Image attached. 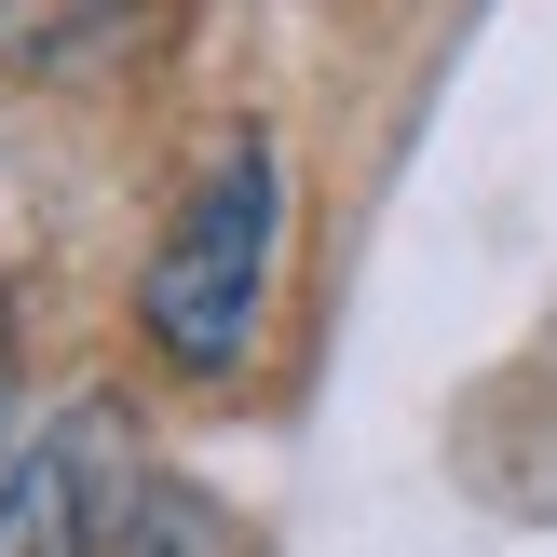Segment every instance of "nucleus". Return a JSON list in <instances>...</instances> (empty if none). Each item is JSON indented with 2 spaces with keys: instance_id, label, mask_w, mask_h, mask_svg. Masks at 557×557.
I'll return each mask as SVG.
<instances>
[{
  "instance_id": "f257e3e1",
  "label": "nucleus",
  "mask_w": 557,
  "mask_h": 557,
  "mask_svg": "<svg viewBox=\"0 0 557 557\" xmlns=\"http://www.w3.org/2000/svg\"><path fill=\"white\" fill-rule=\"evenodd\" d=\"M272 272H286V150L272 123H232L190 190L163 205V245L136 272V341L163 381H245L272 326Z\"/></svg>"
},
{
  "instance_id": "f03ea898",
  "label": "nucleus",
  "mask_w": 557,
  "mask_h": 557,
  "mask_svg": "<svg viewBox=\"0 0 557 557\" xmlns=\"http://www.w3.org/2000/svg\"><path fill=\"white\" fill-rule=\"evenodd\" d=\"M123 504H136V476L109 462V408H69L54 435H27L0 462V557H109Z\"/></svg>"
},
{
  "instance_id": "7ed1b4c3",
  "label": "nucleus",
  "mask_w": 557,
  "mask_h": 557,
  "mask_svg": "<svg viewBox=\"0 0 557 557\" xmlns=\"http://www.w3.org/2000/svg\"><path fill=\"white\" fill-rule=\"evenodd\" d=\"M123 557H232V531H218V504H190V490L136 476V504H123Z\"/></svg>"
},
{
  "instance_id": "20e7f679",
  "label": "nucleus",
  "mask_w": 557,
  "mask_h": 557,
  "mask_svg": "<svg viewBox=\"0 0 557 557\" xmlns=\"http://www.w3.org/2000/svg\"><path fill=\"white\" fill-rule=\"evenodd\" d=\"M0 462H14V299H0Z\"/></svg>"
}]
</instances>
